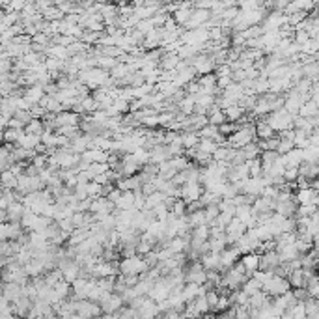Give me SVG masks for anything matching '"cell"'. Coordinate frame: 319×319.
I'll use <instances>...</instances> for the list:
<instances>
[{
  "mask_svg": "<svg viewBox=\"0 0 319 319\" xmlns=\"http://www.w3.org/2000/svg\"><path fill=\"white\" fill-rule=\"evenodd\" d=\"M280 265H282V260H280L276 250H267V252L260 254V271L274 273Z\"/></svg>",
  "mask_w": 319,
  "mask_h": 319,
  "instance_id": "8992f818",
  "label": "cell"
},
{
  "mask_svg": "<svg viewBox=\"0 0 319 319\" xmlns=\"http://www.w3.org/2000/svg\"><path fill=\"white\" fill-rule=\"evenodd\" d=\"M241 265L245 267L248 276L252 278L254 273L260 271V252H250V254L241 256Z\"/></svg>",
  "mask_w": 319,
  "mask_h": 319,
  "instance_id": "52a82bcc",
  "label": "cell"
},
{
  "mask_svg": "<svg viewBox=\"0 0 319 319\" xmlns=\"http://www.w3.org/2000/svg\"><path fill=\"white\" fill-rule=\"evenodd\" d=\"M200 263L204 265L206 271H218L221 273V265H222V256L216 252H207L206 256H202Z\"/></svg>",
  "mask_w": 319,
  "mask_h": 319,
  "instance_id": "ba28073f",
  "label": "cell"
},
{
  "mask_svg": "<svg viewBox=\"0 0 319 319\" xmlns=\"http://www.w3.org/2000/svg\"><path fill=\"white\" fill-rule=\"evenodd\" d=\"M183 271H185L187 284H198V286H206L207 284V271L200 262H191Z\"/></svg>",
  "mask_w": 319,
  "mask_h": 319,
  "instance_id": "277c9868",
  "label": "cell"
},
{
  "mask_svg": "<svg viewBox=\"0 0 319 319\" xmlns=\"http://www.w3.org/2000/svg\"><path fill=\"white\" fill-rule=\"evenodd\" d=\"M204 192H206V189L202 183H187V185L181 187V200L185 202L187 206H191L194 202H200Z\"/></svg>",
  "mask_w": 319,
  "mask_h": 319,
  "instance_id": "5b68a950",
  "label": "cell"
},
{
  "mask_svg": "<svg viewBox=\"0 0 319 319\" xmlns=\"http://www.w3.org/2000/svg\"><path fill=\"white\" fill-rule=\"evenodd\" d=\"M265 119H267V124L271 125L278 134L284 133V131L293 129V124H295V116L293 114H289L286 108H280V110H276V112L269 114Z\"/></svg>",
  "mask_w": 319,
  "mask_h": 319,
  "instance_id": "7a4b0ae2",
  "label": "cell"
},
{
  "mask_svg": "<svg viewBox=\"0 0 319 319\" xmlns=\"http://www.w3.org/2000/svg\"><path fill=\"white\" fill-rule=\"evenodd\" d=\"M256 134L260 140H269V138H274V136H276V131L267 124V119L260 118L256 122Z\"/></svg>",
  "mask_w": 319,
  "mask_h": 319,
  "instance_id": "9c48e42d",
  "label": "cell"
},
{
  "mask_svg": "<svg viewBox=\"0 0 319 319\" xmlns=\"http://www.w3.org/2000/svg\"><path fill=\"white\" fill-rule=\"evenodd\" d=\"M263 291L269 295V297H282V295H286L288 291H291V284H289L288 278L284 276H276V274H271L269 276V280L265 284H263Z\"/></svg>",
  "mask_w": 319,
  "mask_h": 319,
  "instance_id": "3957f363",
  "label": "cell"
},
{
  "mask_svg": "<svg viewBox=\"0 0 319 319\" xmlns=\"http://www.w3.org/2000/svg\"><path fill=\"white\" fill-rule=\"evenodd\" d=\"M149 271V265L146 263L144 256L122 257L119 262V274L124 276H142Z\"/></svg>",
  "mask_w": 319,
  "mask_h": 319,
  "instance_id": "6da1fadb",
  "label": "cell"
},
{
  "mask_svg": "<svg viewBox=\"0 0 319 319\" xmlns=\"http://www.w3.org/2000/svg\"><path fill=\"white\" fill-rule=\"evenodd\" d=\"M200 134L198 133H181V144L183 148L189 151V149H194L196 146L200 144Z\"/></svg>",
  "mask_w": 319,
  "mask_h": 319,
  "instance_id": "30bf717a",
  "label": "cell"
}]
</instances>
